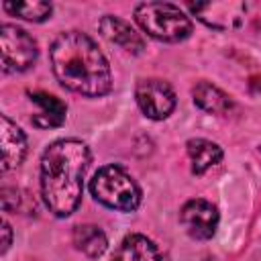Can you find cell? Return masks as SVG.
<instances>
[{
  "instance_id": "1",
  "label": "cell",
  "mask_w": 261,
  "mask_h": 261,
  "mask_svg": "<svg viewBox=\"0 0 261 261\" xmlns=\"http://www.w3.org/2000/svg\"><path fill=\"white\" fill-rule=\"evenodd\" d=\"M49 59L59 84L75 94L98 98L112 88V73L104 53L82 31L59 33L49 47Z\"/></svg>"
},
{
  "instance_id": "2",
  "label": "cell",
  "mask_w": 261,
  "mask_h": 261,
  "mask_svg": "<svg viewBox=\"0 0 261 261\" xmlns=\"http://www.w3.org/2000/svg\"><path fill=\"white\" fill-rule=\"evenodd\" d=\"M90 149L77 139L53 141L41 157V196L49 212L69 216L82 200Z\"/></svg>"
},
{
  "instance_id": "3",
  "label": "cell",
  "mask_w": 261,
  "mask_h": 261,
  "mask_svg": "<svg viewBox=\"0 0 261 261\" xmlns=\"http://www.w3.org/2000/svg\"><path fill=\"white\" fill-rule=\"evenodd\" d=\"M137 24L153 39L165 43H177L190 37L192 20L175 4L169 2H143L135 8Z\"/></svg>"
},
{
  "instance_id": "4",
  "label": "cell",
  "mask_w": 261,
  "mask_h": 261,
  "mask_svg": "<svg viewBox=\"0 0 261 261\" xmlns=\"http://www.w3.org/2000/svg\"><path fill=\"white\" fill-rule=\"evenodd\" d=\"M90 192L100 204L120 212H133L141 204V188L120 165L114 163L104 165L94 173Z\"/></svg>"
},
{
  "instance_id": "5",
  "label": "cell",
  "mask_w": 261,
  "mask_h": 261,
  "mask_svg": "<svg viewBox=\"0 0 261 261\" xmlns=\"http://www.w3.org/2000/svg\"><path fill=\"white\" fill-rule=\"evenodd\" d=\"M0 53L4 73H20L37 61V43L24 29L16 24H2Z\"/></svg>"
},
{
  "instance_id": "6",
  "label": "cell",
  "mask_w": 261,
  "mask_h": 261,
  "mask_svg": "<svg viewBox=\"0 0 261 261\" xmlns=\"http://www.w3.org/2000/svg\"><path fill=\"white\" fill-rule=\"evenodd\" d=\"M135 96H137V104L143 110V114L153 120L167 118L175 108V92L171 90L167 82L157 80V77L139 80L135 88Z\"/></svg>"
},
{
  "instance_id": "7",
  "label": "cell",
  "mask_w": 261,
  "mask_h": 261,
  "mask_svg": "<svg viewBox=\"0 0 261 261\" xmlns=\"http://www.w3.org/2000/svg\"><path fill=\"white\" fill-rule=\"evenodd\" d=\"M179 222L184 230L196 241H208L218 228V210L212 202L194 198L181 206Z\"/></svg>"
},
{
  "instance_id": "8",
  "label": "cell",
  "mask_w": 261,
  "mask_h": 261,
  "mask_svg": "<svg viewBox=\"0 0 261 261\" xmlns=\"http://www.w3.org/2000/svg\"><path fill=\"white\" fill-rule=\"evenodd\" d=\"M188 8L206 27H212L216 31H228V29H237L243 24L247 4H243V2H204V4H188Z\"/></svg>"
},
{
  "instance_id": "9",
  "label": "cell",
  "mask_w": 261,
  "mask_h": 261,
  "mask_svg": "<svg viewBox=\"0 0 261 261\" xmlns=\"http://www.w3.org/2000/svg\"><path fill=\"white\" fill-rule=\"evenodd\" d=\"M0 145H2V171H10L22 163L27 155V137L6 114L0 116Z\"/></svg>"
},
{
  "instance_id": "10",
  "label": "cell",
  "mask_w": 261,
  "mask_h": 261,
  "mask_svg": "<svg viewBox=\"0 0 261 261\" xmlns=\"http://www.w3.org/2000/svg\"><path fill=\"white\" fill-rule=\"evenodd\" d=\"M98 29H100V33H102L110 43L122 47L124 51L133 53V55H139V53H143V49H145L143 37H141L126 20H122V18H118V16H112V14L102 16L100 22H98Z\"/></svg>"
},
{
  "instance_id": "11",
  "label": "cell",
  "mask_w": 261,
  "mask_h": 261,
  "mask_svg": "<svg viewBox=\"0 0 261 261\" xmlns=\"http://www.w3.org/2000/svg\"><path fill=\"white\" fill-rule=\"evenodd\" d=\"M31 96V102H35L39 106V110L31 116V122L37 126V128H55L59 124H63L65 120V112H67V106L65 102H61L57 96L53 94H47V92H29Z\"/></svg>"
},
{
  "instance_id": "12",
  "label": "cell",
  "mask_w": 261,
  "mask_h": 261,
  "mask_svg": "<svg viewBox=\"0 0 261 261\" xmlns=\"http://www.w3.org/2000/svg\"><path fill=\"white\" fill-rule=\"evenodd\" d=\"M112 261H163L157 245L145 234H128L116 247Z\"/></svg>"
},
{
  "instance_id": "13",
  "label": "cell",
  "mask_w": 261,
  "mask_h": 261,
  "mask_svg": "<svg viewBox=\"0 0 261 261\" xmlns=\"http://www.w3.org/2000/svg\"><path fill=\"white\" fill-rule=\"evenodd\" d=\"M186 149L190 155L192 173H196V175H202L204 171H208L210 167L220 163V159H222V149L208 139H190L186 143Z\"/></svg>"
},
{
  "instance_id": "14",
  "label": "cell",
  "mask_w": 261,
  "mask_h": 261,
  "mask_svg": "<svg viewBox=\"0 0 261 261\" xmlns=\"http://www.w3.org/2000/svg\"><path fill=\"white\" fill-rule=\"evenodd\" d=\"M192 98H194L196 106H200L202 110H206L210 114H226L232 108L230 96L224 94L220 88L212 86L210 82L196 84L194 90H192Z\"/></svg>"
},
{
  "instance_id": "15",
  "label": "cell",
  "mask_w": 261,
  "mask_h": 261,
  "mask_svg": "<svg viewBox=\"0 0 261 261\" xmlns=\"http://www.w3.org/2000/svg\"><path fill=\"white\" fill-rule=\"evenodd\" d=\"M71 241H73L77 251H82L84 255H88L92 259L100 257L106 251V247H108L106 234L102 232V228H98L94 224H77L73 228Z\"/></svg>"
},
{
  "instance_id": "16",
  "label": "cell",
  "mask_w": 261,
  "mask_h": 261,
  "mask_svg": "<svg viewBox=\"0 0 261 261\" xmlns=\"http://www.w3.org/2000/svg\"><path fill=\"white\" fill-rule=\"evenodd\" d=\"M6 12L12 16L31 20V22H43L51 16L53 6L51 2H41V0H22V2H4L2 4Z\"/></svg>"
},
{
  "instance_id": "17",
  "label": "cell",
  "mask_w": 261,
  "mask_h": 261,
  "mask_svg": "<svg viewBox=\"0 0 261 261\" xmlns=\"http://www.w3.org/2000/svg\"><path fill=\"white\" fill-rule=\"evenodd\" d=\"M10 241H12V230H10V224L6 222V220H2V253H6L8 251V247H10Z\"/></svg>"
},
{
  "instance_id": "18",
  "label": "cell",
  "mask_w": 261,
  "mask_h": 261,
  "mask_svg": "<svg viewBox=\"0 0 261 261\" xmlns=\"http://www.w3.org/2000/svg\"><path fill=\"white\" fill-rule=\"evenodd\" d=\"M259 149H261V145H259Z\"/></svg>"
}]
</instances>
